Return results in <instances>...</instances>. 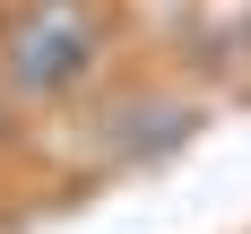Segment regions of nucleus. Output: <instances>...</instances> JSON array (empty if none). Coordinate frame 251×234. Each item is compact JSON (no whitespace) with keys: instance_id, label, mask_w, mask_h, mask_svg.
I'll use <instances>...</instances> for the list:
<instances>
[{"instance_id":"obj_1","label":"nucleus","mask_w":251,"mask_h":234,"mask_svg":"<svg viewBox=\"0 0 251 234\" xmlns=\"http://www.w3.org/2000/svg\"><path fill=\"white\" fill-rule=\"evenodd\" d=\"M96 18L78 9V0H26L18 18L0 26V70H9V87H26V96H61V87H78V78L96 70Z\"/></svg>"}]
</instances>
